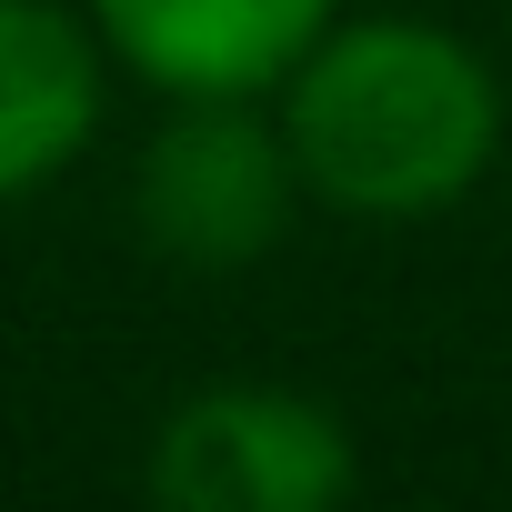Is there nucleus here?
Segmentation results:
<instances>
[{"mask_svg": "<svg viewBox=\"0 0 512 512\" xmlns=\"http://www.w3.org/2000/svg\"><path fill=\"white\" fill-rule=\"evenodd\" d=\"M272 121L292 141L302 201L342 221H442L502 161L492 61L412 11H332V31L272 81Z\"/></svg>", "mask_w": 512, "mask_h": 512, "instance_id": "nucleus-1", "label": "nucleus"}, {"mask_svg": "<svg viewBox=\"0 0 512 512\" xmlns=\"http://www.w3.org/2000/svg\"><path fill=\"white\" fill-rule=\"evenodd\" d=\"M302 171L272 121V91H201L171 101L131 171V221L171 272H251L292 231Z\"/></svg>", "mask_w": 512, "mask_h": 512, "instance_id": "nucleus-2", "label": "nucleus"}, {"mask_svg": "<svg viewBox=\"0 0 512 512\" xmlns=\"http://www.w3.org/2000/svg\"><path fill=\"white\" fill-rule=\"evenodd\" d=\"M141 482L161 512H342L362 492V442L292 382H211L161 412Z\"/></svg>", "mask_w": 512, "mask_h": 512, "instance_id": "nucleus-3", "label": "nucleus"}, {"mask_svg": "<svg viewBox=\"0 0 512 512\" xmlns=\"http://www.w3.org/2000/svg\"><path fill=\"white\" fill-rule=\"evenodd\" d=\"M101 51L151 81L161 101H201V91H272L342 0H81Z\"/></svg>", "mask_w": 512, "mask_h": 512, "instance_id": "nucleus-4", "label": "nucleus"}, {"mask_svg": "<svg viewBox=\"0 0 512 512\" xmlns=\"http://www.w3.org/2000/svg\"><path fill=\"white\" fill-rule=\"evenodd\" d=\"M111 51L71 0H0V211L51 191L101 131Z\"/></svg>", "mask_w": 512, "mask_h": 512, "instance_id": "nucleus-5", "label": "nucleus"}]
</instances>
